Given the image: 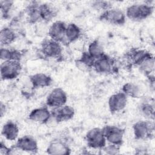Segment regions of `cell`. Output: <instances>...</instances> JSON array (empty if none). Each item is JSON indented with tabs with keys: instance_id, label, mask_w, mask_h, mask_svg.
<instances>
[{
	"instance_id": "cb8c5ba5",
	"label": "cell",
	"mask_w": 155,
	"mask_h": 155,
	"mask_svg": "<svg viewBox=\"0 0 155 155\" xmlns=\"http://www.w3.org/2000/svg\"><path fill=\"white\" fill-rule=\"evenodd\" d=\"M87 52L95 59L105 54L103 46L97 40H94L89 44Z\"/></svg>"
},
{
	"instance_id": "f546056e",
	"label": "cell",
	"mask_w": 155,
	"mask_h": 155,
	"mask_svg": "<svg viewBox=\"0 0 155 155\" xmlns=\"http://www.w3.org/2000/svg\"><path fill=\"white\" fill-rule=\"evenodd\" d=\"M12 149L7 147L5 144L3 143L2 142H1L0 144V154H11Z\"/></svg>"
},
{
	"instance_id": "2e32d148",
	"label": "cell",
	"mask_w": 155,
	"mask_h": 155,
	"mask_svg": "<svg viewBox=\"0 0 155 155\" xmlns=\"http://www.w3.org/2000/svg\"><path fill=\"white\" fill-rule=\"evenodd\" d=\"M27 19L28 22L35 24L42 21L41 4L36 2H31L25 9Z\"/></svg>"
},
{
	"instance_id": "30bf717a",
	"label": "cell",
	"mask_w": 155,
	"mask_h": 155,
	"mask_svg": "<svg viewBox=\"0 0 155 155\" xmlns=\"http://www.w3.org/2000/svg\"><path fill=\"white\" fill-rule=\"evenodd\" d=\"M127 97L122 91L112 94L108 101V108L111 113H116L122 111L127 106Z\"/></svg>"
},
{
	"instance_id": "ffe728a7",
	"label": "cell",
	"mask_w": 155,
	"mask_h": 155,
	"mask_svg": "<svg viewBox=\"0 0 155 155\" xmlns=\"http://www.w3.org/2000/svg\"><path fill=\"white\" fill-rule=\"evenodd\" d=\"M82 34L81 29L75 24L70 23L67 25L65 30V44H70L77 41Z\"/></svg>"
},
{
	"instance_id": "9c48e42d",
	"label": "cell",
	"mask_w": 155,
	"mask_h": 155,
	"mask_svg": "<svg viewBox=\"0 0 155 155\" xmlns=\"http://www.w3.org/2000/svg\"><path fill=\"white\" fill-rule=\"evenodd\" d=\"M93 68L99 73H111L114 70V62L111 58L104 54L95 59Z\"/></svg>"
},
{
	"instance_id": "ba28073f",
	"label": "cell",
	"mask_w": 155,
	"mask_h": 155,
	"mask_svg": "<svg viewBox=\"0 0 155 155\" xmlns=\"http://www.w3.org/2000/svg\"><path fill=\"white\" fill-rule=\"evenodd\" d=\"M67 101V95L65 91L61 88H53L48 94L46 104L48 107L53 108H58L65 105Z\"/></svg>"
},
{
	"instance_id": "277c9868",
	"label": "cell",
	"mask_w": 155,
	"mask_h": 155,
	"mask_svg": "<svg viewBox=\"0 0 155 155\" xmlns=\"http://www.w3.org/2000/svg\"><path fill=\"white\" fill-rule=\"evenodd\" d=\"M88 146L93 149H102L106 145V139L102 128H93L90 130L85 135Z\"/></svg>"
},
{
	"instance_id": "e0dca14e",
	"label": "cell",
	"mask_w": 155,
	"mask_h": 155,
	"mask_svg": "<svg viewBox=\"0 0 155 155\" xmlns=\"http://www.w3.org/2000/svg\"><path fill=\"white\" fill-rule=\"evenodd\" d=\"M29 80L34 89L48 87L51 84L53 81L50 76L42 73L32 74L30 76Z\"/></svg>"
},
{
	"instance_id": "3957f363",
	"label": "cell",
	"mask_w": 155,
	"mask_h": 155,
	"mask_svg": "<svg viewBox=\"0 0 155 155\" xmlns=\"http://www.w3.org/2000/svg\"><path fill=\"white\" fill-rule=\"evenodd\" d=\"M22 66L18 61H5L1 64V77L2 80L16 78L21 73Z\"/></svg>"
},
{
	"instance_id": "ac0fdd59",
	"label": "cell",
	"mask_w": 155,
	"mask_h": 155,
	"mask_svg": "<svg viewBox=\"0 0 155 155\" xmlns=\"http://www.w3.org/2000/svg\"><path fill=\"white\" fill-rule=\"evenodd\" d=\"M136 66L145 75L150 78H153V76L151 77V74L154 72V58L150 53L148 52Z\"/></svg>"
},
{
	"instance_id": "9a60e30c",
	"label": "cell",
	"mask_w": 155,
	"mask_h": 155,
	"mask_svg": "<svg viewBox=\"0 0 155 155\" xmlns=\"http://www.w3.org/2000/svg\"><path fill=\"white\" fill-rule=\"evenodd\" d=\"M47 153L49 154L67 155L70 154L68 145L63 140L58 139L51 141L47 148Z\"/></svg>"
},
{
	"instance_id": "83f0119b",
	"label": "cell",
	"mask_w": 155,
	"mask_h": 155,
	"mask_svg": "<svg viewBox=\"0 0 155 155\" xmlns=\"http://www.w3.org/2000/svg\"><path fill=\"white\" fill-rule=\"evenodd\" d=\"M119 147L120 146L110 143L108 145H105L101 150H103L105 154H116L119 153Z\"/></svg>"
},
{
	"instance_id": "d6986e66",
	"label": "cell",
	"mask_w": 155,
	"mask_h": 155,
	"mask_svg": "<svg viewBox=\"0 0 155 155\" xmlns=\"http://www.w3.org/2000/svg\"><path fill=\"white\" fill-rule=\"evenodd\" d=\"M19 132V127L13 121H7L2 127L1 134L8 140H15L18 136Z\"/></svg>"
},
{
	"instance_id": "5b68a950",
	"label": "cell",
	"mask_w": 155,
	"mask_h": 155,
	"mask_svg": "<svg viewBox=\"0 0 155 155\" xmlns=\"http://www.w3.org/2000/svg\"><path fill=\"white\" fill-rule=\"evenodd\" d=\"M99 19L102 21L113 25H121L125 24L126 16L120 9L111 7L102 12Z\"/></svg>"
},
{
	"instance_id": "f1b7e54d",
	"label": "cell",
	"mask_w": 155,
	"mask_h": 155,
	"mask_svg": "<svg viewBox=\"0 0 155 155\" xmlns=\"http://www.w3.org/2000/svg\"><path fill=\"white\" fill-rule=\"evenodd\" d=\"M93 6L97 9L102 10L103 12L111 8V5L107 1H94L93 3Z\"/></svg>"
},
{
	"instance_id": "7402d4cb",
	"label": "cell",
	"mask_w": 155,
	"mask_h": 155,
	"mask_svg": "<svg viewBox=\"0 0 155 155\" xmlns=\"http://www.w3.org/2000/svg\"><path fill=\"white\" fill-rule=\"evenodd\" d=\"M22 58V53L17 50L1 48L0 58L2 61H20Z\"/></svg>"
},
{
	"instance_id": "4316f807",
	"label": "cell",
	"mask_w": 155,
	"mask_h": 155,
	"mask_svg": "<svg viewBox=\"0 0 155 155\" xmlns=\"http://www.w3.org/2000/svg\"><path fill=\"white\" fill-rule=\"evenodd\" d=\"M0 5H1L0 8H1V17L6 19L9 16L10 12L13 5V2L9 0L1 1Z\"/></svg>"
},
{
	"instance_id": "d4e9b609",
	"label": "cell",
	"mask_w": 155,
	"mask_h": 155,
	"mask_svg": "<svg viewBox=\"0 0 155 155\" xmlns=\"http://www.w3.org/2000/svg\"><path fill=\"white\" fill-rule=\"evenodd\" d=\"M121 91H122L127 97L133 98H137L140 94V87L132 82H127L125 84L122 88Z\"/></svg>"
},
{
	"instance_id": "7a4b0ae2",
	"label": "cell",
	"mask_w": 155,
	"mask_h": 155,
	"mask_svg": "<svg viewBox=\"0 0 155 155\" xmlns=\"http://www.w3.org/2000/svg\"><path fill=\"white\" fill-rule=\"evenodd\" d=\"M133 133L136 139L145 140L153 136L154 122L150 120H139L133 125Z\"/></svg>"
},
{
	"instance_id": "4dcf8cb0",
	"label": "cell",
	"mask_w": 155,
	"mask_h": 155,
	"mask_svg": "<svg viewBox=\"0 0 155 155\" xmlns=\"http://www.w3.org/2000/svg\"><path fill=\"white\" fill-rule=\"evenodd\" d=\"M6 112V107L5 105V104H4L2 102H1V105H0V114H1V117H3V116L5 114Z\"/></svg>"
},
{
	"instance_id": "52a82bcc",
	"label": "cell",
	"mask_w": 155,
	"mask_h": 155,
	"mask_svg": "<svg viewBox=\"0 0 155 155\" xmlns=\"http://www.w3.org/2000/svg\"><path fill=\"white\" fill-rule=\"evenodd\" d=\"M106 140L110 144L120 146L124 140V131L121 128L114 125H106L102 128Z\"/></svg>"
},
{
	"instance_id": "603a6c76",
	"label": "cell",
	"mask_w": 155,
	"mask_h": 155,
	"mask_svg": "<svg viewBox=\"0 0 155 155\" xmlns=\"http://www.w3.org/2000/svg\"><path fill=\"white\" fill-rule=\"evenodd\" d=\"M94 61L95 59L91 56L87 51L82 53L81 57L76 61V64L79 68L84 70L93 68Z\"/></svg>"
},
{
	"instance_id": "4fadbf2b",
	"label": "cell",
	"mask_w": 155,
	"mask_h": 155,
	"mask_svg": "<svg viewBox=\"0 0 155 155\" xmlns=\"http://www.w3.org/2000/svg\"><path fill=\"white\" fill-rule=\"evenodd\" d=\"M15 147L20 151L28 153H36L38 150L36 140L31 136L28 135L19 138Z\"/></svg>"
},
{
	"instance_id": "5bb4252c",
	"label": "cell",
	"mask_w": 155,
	"mask_h": 155,
	"mask_svg": "<svg viewBox=\"0 0 155 155\" xmlns=\"http://www.w3.org/2000/svg\"><path fill=\"white\" fill-rule=\"evenodd\" d=\"M74 115V108L67 105L54 108L51 111V117H53L58 122L68 121L71 119Z\"/></svg>"
},
{
	"instance_id": "7c38bea8",
	"label": "cell",
	"mask_w": 155,
	"mask_h": 155,
	"mask_svg": "<svg viewBox=\"0 0 155 155\" xmlns=\"http://www.w3.org/2000/svg\"><path fill=\"white\" fill-rule=\"evenodd\" d=\"M51 117V112L47 107L33 109L28 114L29 120L40 124H47Z\"/></svg>"
},
{
	"instance_id": "8fae6325",
	"label": "cell",
	"mask_w": 155,
	"mask_h": 155,
	"mask_svg": "<svg viewBox=\"0 0 155 155\" xmlns=\"http://www.w3.org/2000/svg\"><path fill=\"white\" fill-rule=\"evenodd\" d=\"M67 25L64 22L56 21L49 27L48 34L50 39L59 43L65 44V30Z\"/></svg>"
},
{
	"instance_id": "44dd1931",
	"label": "cell",
	"mask_w": 155,
	"mask_h": 155,
	"mask_svg": "<svg viewBox=\"0 0 155 155\" xmlns=\"http://www.w3.org/2000/svg\"><path fill=\"white\" fill-rule=\"evenodd\" d=\"M17 38L15 29L10 27H5L0 31V42L1 45H8L13 42Z\"/></svg>"
},
{
	"instance_id": "484cf974",
	"label": "cell",
	"mask_w": 155,
	"mask_h": 155,
	"mask_svg": "<svg viewBox=\"0 0 155 155\" xmlns=\"http://www.w3.org/2000/svg\"><path fill=\"white\" fill-rule=\"evenodd\" d=\"M140 113L146 118L150 120H153L154 118V104L148 102H145L140 104L139 106Z\"/></svg>"
},
{
	"instance_id": "8992f818",
	"label": "cell",
	"mask_w": 155,
	"mask_h": 155,
	"mask_svg": "<svg viewBox=\"0 0 155 155\" xmlns=\"http://www.w3.org/2000/svg\"><path fill=\"white\" fill-rule=\"evenodd\" d=\"M42 53L47 58L59 59L62 55L63 49L61 43L51 39H46L42 41L41 45Z\"/></svg>"
},
{
	"instance_id": "6da1fadb",
	"label": "cell",
	"mask_w": 155,
	"mask_h": 155,
	"mask_svg": "<svg viewBox=\"0 0 155 155\" xmlns=\"http://www.w3.org/2000/svg\"><path fill=\"white\" fill-rule=\"evenodd\" d=\"M154 11V7L150 3L134 4L126 10V18L134 21H142L150 16Z\"/></svg>"
}]
</instances>
